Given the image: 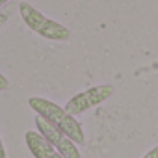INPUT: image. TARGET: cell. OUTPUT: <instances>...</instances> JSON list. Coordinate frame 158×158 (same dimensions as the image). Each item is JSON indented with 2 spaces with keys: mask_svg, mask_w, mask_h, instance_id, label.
<instances>
[{
  "mask_svg": "<svg viewBox=\"0 0 158 158\" xmlns=\"http://www.w3.org/2000/svg\"><path fill=\"white\" fill-rule=\"evenodd\" d=\"M28 106L41 117H45L47 121H50L54 127H58L61 132H65L76 145H82L86 141V134L82 125L76 121L74 115H71L65 108H61L60 104L43 99V97H30L28 99Z\"/></svg>",
  "mask_w": 158,
  "mask_h": 158,
  "instance_id": "obj_1",
  "label": "cell"
},
{
  "mask_svg": "<svg viewBox=\"0 0 158 158\" xmlns=\"http://www.w3.org/2000/svg\"><path fill=\"white\" fill-rule=\"evenodd\" d=\"M19 11H21V17L24 21V24L34 34H37V35H41L45 39H50V41H67L71 37L69 28H65L63 24L48 19L39 10H35L32 4L21 2L19 4Z\"/></svg>",
  "mask_w": 158,
  "mask_h": 158,
  "instance_id": "obj_2",
  "label": "cell"
},
{
  "mask_svg": "<svg viewBox=\"0 0 158 158\" xmlns=\"http://www.w3.org/2000/svg\"><path fill=\"white\" fill-rule=\"evenodd\" d=\"M115 93V88L112 84H101V86H93L86 91H80V93H76L74 97H71L67 101V104L63 106L71 115H80L99 104H102L104 101H108L112 95Z\"/></svg>",
  "mask_w": 158,
  "mask_h": 158,
  "instance_id": "obj_3",
  "label": "cell"
},
{
  "mask_svg": "<svg viewBox=\"0 0 158 158\" xmlns=\"http://www.w3.org/2000/svg\"><path fill=\"white\" fill-rule=\"evenodd\" d=\"M35 127H37V132H41V134L47 138V141H48L63 158H82V154H80V151H78L76 143H74L65 132H61L58 127H54L50 121H47L45 117L37 115V117H35Z\"/></svg>",
  "mask_w": 158,
  "mask_h": 158,
  "instance_id": "obj_4",
  "label": "cell"
},
{
  "mask_svg": "<svg viewBox=\"0 0 158 158\" xmlns=\"http://www.w3.org/2000/svg\"><path fill=\"white\" fill-rule=\"evenodd\" d=\"M24 141H26V147L30 149V152H32L34 158H63L47 141V138L41 132H37V130H28L24 134Z\"/></svg>",
  "mask_w": 158,
  "mask_h": 158,
  "instance_id": "obj_5",
  "label": "cell"
},
{
  "mask_svg": "<svg viewBox=\"0 0 158 158\" xmlns=\"http://www.w3.org/2000/svg\"><path fill=\"white\" fill-rule=\"evenodd\" d=\"M10 15H11V8H2V10H0V28L6 24V21L10 19Z\"/></svg>",
  "mask_w": 158,
  "mask_h": 158,
  "instance_id": "obj_6",
  "label": "cell"
},
{
  "mask_svg": "<svg viewBox=\"0 0 158 158\" xmlns=\"http://www.w3.org/2000/svg\"><path fill=\"white\" fill-rule=\"evenodd\" d=\"M6 89H10V80L0 73V91H6Z\"/></svg>",
  "mask_w": 158,
  "mask_h": 158,
  "instance_id": "obj_7",
  "label": "cell"
},
{
  "mask_svg": "<svg viewBox=\"0 0 158 158\" xmlns=\"http://www.w3.org/2000/svg\"><path fill=\"white\" fill-rule=\"evenodd\" d=\"M143 158H158V145H154L151 151H147V152L143 154Z\"/></svg>",
  "mask_w": 158,
  "mask_h": 158,
  "instance_id": "obj_8",
  "label": "cell"
},
{
  "mask_svg": "<svg viewBox=\"0 0 158 158\" xmlns=\"http://www.w3.org/2000/svg\"><path fill=\"white\" fill-rule=\"evenodd\" d=\"M0 158H6V149H4V143H2V138H0Z\"/></svg>",
  "mask_w": 158,
  "mask_h": 158,
  "instance_id": "obj_9",
  "label": "cell"
},
{
  "mask_svg": "<svg viewBox=\"0 0 158 158\" xmlns=\"http://www.w3.org/2000/svg\"><path fill=\"white\" fill-rule=\"evenodd\" d=\"M8 2H10V0H0V10H2V8L8 4Z\"/></svg>",
  "mask_w": 158,
  "mask_h": 158,
  "instance_id": "obj_10",
  "label": "cell"
}]
</instances>
